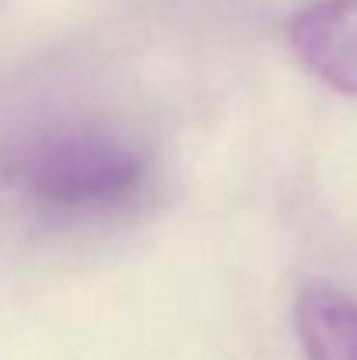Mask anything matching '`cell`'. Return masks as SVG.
Here are the masks:
<instances>
[{
	"instance_id": "cell-1",
	"label": "cell",
	"mask_w": 357,
	"mask_h": 360,
	"mask_svg": "<svg viewBox=\"0 0 357 360\" xmlns=\"http://www.w3.org/2000/svg\"><path fill=\"white\" fill-rule=\"evenodd\" d=\"M4 193L49 224H102L133 214L154 186V150L102 120H56L28 129L0 158Z\"/></svg>"
},
{
	"instance_id": "cell-2",
	"label": "cell",
	"mask_w": 357,
	"mask_h": 360,
	"mask_svg": "<svg viewBox=\"0 0 357 360\" xmlns=\"http://www.w3.org/2000/svg\"><path fill=\"white\" fill-rule=\"evenodd\" d=\"M287 46L319 84L357 98V0H305L287 21Z\"/></svg>"
},
{
	"instance_id": "cell-3",
	"label": "cell",
	"mask_w": 357,
	"mask_h": 360,
	"mask_svg": "<svg viewBox=\"0 0 357 360\" xmlns=\"http://www.w3.org/2000/svg\"><path fill=\"white\" fill-rule=\"evenodd\" d=\"M291 322L305 360H357V297L351 290L326 280L301 283Z\"/></svg>"
}]
</instances>
